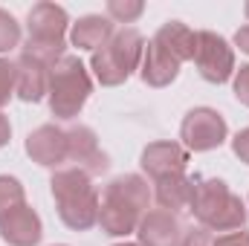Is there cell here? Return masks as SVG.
I'll return each mask as SVG.
<instances>
[{
  "instance_id": "cell-20",
  "label": "cell",
  "mask_w": 249,
  "mask_h": 246,
  "mask_svg": "<svg viewBox=\"0 0 249 246\" xmlns=\"http://www.w3.org/2000/svg\"><path fill=\"white\" fill-rule=\"evenodd\" d=\"M142 12H145L142 0H110L107 3V18L116 23H133Z\"/></svg>"
},
{
  "instance_id": "cell-21",
  "label": "cell",
  "mask_w": 249,
  "mask_h": 246,
  "mask_svg": "<svg viewBox=\"0 0 249 246\" xmlns=\"http://www.w3.org/2000/svg\"><path fill=\"white\" fill-rule=\"evenodd\" d=\"M18 44H20V23L6 9H0V53H9Z\"/></svg>"
},
{
  "instance_id": "cell-26",
  "label": "cell",
  "mask_w": 249,
  "mask_h": 246,
  "mask_svg": "<svg viewBox=\"0 0 249 246\" xmlns=\"http://www.w3.org/2000/svg\"><path fill=\"white\" fill-rule=\"evenodd\" d=\"M214 246H249V232H247V229L226 232V235L214 238Z\"/></svg>"
},
{
  "instance_id": "cell-11",
  "label": "cell",
  "mask_w": 249,
  "mask_h": 246,
  "mask_svg": "<svg viewBox=\"0 0 249 246\" xmlns=\"http://www.w3.org/2000/svg\"><path fill=\"white\" fill-rule=\"evenodd\" d=\"M26 154L44 168H64L67 162V130L58 124H41L26 136Z\"/></svg>"
},
{
  "instance_id": "cell-3",
  "label": "cell",
  "mask_w": 249,
  "mask_h": 246,
  "mask_svg": "<svg viewBox=\"0 0 249 246\" xmlns=\"http://www.w3.org/2000/svg\"><path fill=\"white\" fill-rule=\"evenodd\" d=\"M191 211L200 220V226H206L209 232H238L247 226V206L238 194H232V188L223 180H197L194 188V200H191Z\"/></svg>"
},
{
  "instance_id": "cell-16",
  "label": "cell",
  "mask_w": 249,
  "mask_h": 246,
  "mask_svg": "<svg viewBox=\"0 0 249 246\" xmlns=\"http://www.w3.org/2000/svg\"><path fill=\"white\" fill-rule=\"evenodd\" d=\"M139 75L148 87H168L180 75V64L171 55H165L154 41H148L142 53V64H139Z\"/></svg>"
},
{
  "instance_id": "cell-9",
  "label": "cell",
  "mask_w": 249,
  "mask_h": 246,
  "mask_svg": "<svg viewBox=\"0 0 249 246\" xmlns=\"http://www.w3.org/2000/svg\"><path fill=\"white\" fill-rule=\"evenodd\" d=\"M139 165L142 171L160 183V180H168V177H177V174H186L188 165V151L186 145L180 142H171V139H162V142H151L142 157H139Z\"/></svg>"
},
{
  "instance_id": "cell-24",
  "label": "cell",
  "mask_w": 249,
  "mask_h": 246,
  "mask_svg": "<svg viewBox=\"0 0 249 246\" xmlns=\"http://www.w3.org/2000/svg\"><path fill=\"white\" fill-rule=\"evenodd\" d=\"M235 99L249 107V64H244L241 70H235Z\"/></svg>"
},
{
  "instance_id": "cell-7",
  "label": "cell",
  "mask_w": 249,
  "mask_h": 246,
  "mask_svg": "<svg viewBox=\"0 0 249 246\" xmlns=\"http://www.w3.org/2000/svg\"><path fill=\"white\" fill-rule=\"evenodd\" d=\"M194 67L209 84H226L235 75V50L229 41L212 29L197 32V50H194Z\"/></svg>"
},
{
  "instance_id": "cell-8",
  "label": "cell",
  "mask_w": 249,
  "mask_h": 246,
  "mask_svg": "<svg viewBox=\"0 0 249 246\" xmlns=\"http://www.w3.org/2000/svg\"><path fill=\"white\" fill-rule=\"evenodd\" d=\"M226 133H229L226 119L214 107H194L180 124V139L186 142V151H194V154L220 148L226 142Z\"/></svg>"
},
{
  "instance_id": "cell-17",
  "label": "cell",
  "mask_w": 249,
  "mask_h": 246,
  "mask_svg": "<svg viewBox=\"0 0 249 246\" xmlns=\"http://www.w3.org/2000/svg\"><path fill=\"white\" fill-rule=\"evenodd\" d=\"M110 38H113V20H110V18H102V15H84V18H78V20L72 23V29H70L72 47L90 50V53L102 50Z\"/></svg>"
},
{
  "instance_id": "cell-18",
  "label": "cell",
  "mask_w": 249,
  "mask_h": 246,
  "mask_svg": "<svg viewBox=\"0 0 249 246\" xmlns=\"http://www.w3.org/2000/svg\"><path fill=\"white\" fill-rule=\"evenodd\" d=\"M194 188H197V180H194V177L177 174V177L160 180L154 197H157L160 209H165V211H171V214H180V211H191Z\"/></svg>"
},
{
  "instance_id": "cell-30",
  "label": "cell",
  "mask_w": 249,
  "mask_h": 246,
  "mask_svg": "<svg viewBox=\"0 0 249 246\" xmlns=\"http://www.w3.org/2000/svg\"><path fill=\"white\" fill-rule=\"evenodd\" d=\"M244 12H247V18H249V3H247V6H244Z\"/></svg>"
},
{
  "instance_id": "cell-12",
  "label": "cell",
  "mask_w": 249,
  "mask_h": 246,
  "mask_svg": "<svg viewBox=\"0 0 249 246\" xmlns=\"http://www.w3.org/2000/svg\"><path fill=\"white\" fill-rule=\"evenodd\" d=\"M136 235H139V246H180L183 223L177 214H171L165 209H154V211L142 214Z\"/></svg>"
},
{
  "instance_id": "cell-22",
  "label": "cell",
  "mask_w": 249,
  "mask_h": 246,
  "mask_svg": "<svg viewBox=\"0 0 249 246\" xmlns=\"http://www.w3.org/2000/svg\"><path fill=\"white\" fill-rule=\"evenodd\" d=\"M15 84H18V70L15 64L0 58V110L9 105V99L15 96Z\"/></svg>"
},
{
  "instance_id": "cell-13",
  "label": "cell",
  "mask_w": 249,
  "mask_h": 246,
  "mask_svg": "<svg viewBox=\"0 0 249 246\" xmlns=\"http://www.w3.org/2000/svg\"><path fill=\"white\" fill-rule=\"evenodd\" d=\"M0 238L9 246H38L44 238L41 217L32 206H18L6 217H0Z\"/></svg>"
},
{
  "instance_id": "cell-2",
  "label": "cell",
  "mask_w": 249,
  "mask_h": 246,
  "mask_svg": "<svg viewBox=\"0 0 249 246\" xmlns=\"http://www.w3.org/2000/svg\"><path fill=\"white\" fill-rule=\"evenodd\" d=\"M55 206H58V217L67 229L72 232H87L99 223V191L93 188V177L84 174L81 168L70 165L58 168L50 180Z\"/></svg>"
},
{
  "instance_id": "cell-27",
  "label": "cell",
  "mask_w": 249,
  "mask_h": 246,
  "mask_svg": "<svg viewBox=\"0 0 249 246\" xmlns=\"http://www.w3.org/2000/svg\"><path fill=\"white\" fill-rule=\"evenodd\" d=\"M235 44L241 47V53H247V55H249V23H247V26H241V29L235 32Z\"/></svg>"
},
{
  "instance_id": "cell-1",
  "label": "cell",
  "mask_w": 249,
  "mask_h": 246,
  "mask_svg": "<svg viewBox=\"0 0 249 246\" xmlns=\"http://www.w3.org/2000/svg\"><path fill=\"white\" fill-rule=\"evenodd\" d=\"M151 206V188L139 174H122L105 185L99 200V226L110 238L136 232L142 214Z\"/></svg>"
},
{
  "instance_id": "cell-19",
  "label": "cell",
  "mask_w": 249,
  "mask_h": 246,
  "mask_svg": "<svg viewBox=\"0 0 249 246\" xmlns=\"http://www.w3.org/2000/svg\"><path fill=\"white\" fill-rule=\"evenodd\" d=\"M23 203H26V191H23L20 180H15L9 174H0V217H6L9 211H15Z\"/></svg>"
},
{
  "instance_id": "cell-25",
  "label": "cell",
  "mask_w": 249,
  "mask_h": 246,
  "mask_svg": "<svg viewBox=\"0 0 249 246\" xmlns=\"http://www.w3.org/2000/svg\"><path fill=\"white\" fill-rule=\"evenodd\" d=\"M232 151H235V157H238L241 162H247L249 165V127H244V130L235 133V139H232Z\"/></svg>"
},
{
  "instance_id": "cell-15",
  "label": "cell",
  "mask_w": 249,
  "mask_h": 246,
  "mask_svg": "<svg viewBox=\"0 0 249 246\" xmlns=\"http://www.w3.org/2000/svg\"><path fill=\"white\" fill-rule=\"evenodd\" d=\"M154 44H157L165 55H171L177 64L194 61L197 32H194V29H188L186 23H180V20H168V23H162V26H160V32L154 35Z\"/></svg>"
},
{
  "instance_id": "cell-23",
  "label": "cell",
  "mask_w": 249,
  "mask_h": 246,
  "mask_svg": "<svg viewBox=\"0 0 249 246\" xmlns=\"http://www.w3.org/2000/svg\"><path fill=\"white\" fill-rule=\"evenodd\" d=\"M180 246H214V235H212L206 226H194V229L183 232Z\"/></svg>"
},
{
  "instance_id": "cell-5",
  "label": "cell",
  "mask_w": 249,
  "mask_h": 246,
  "mask_svg": "<svg viewBox=\"0 0 249 246\" xmlns=\"http://www.w3.org/2000/svg\"><path fill=\"white\" fill-rule=\"evenodd\" d=\"M142 53H145L142 32L133 29V26H122L119 32H113V38L102 50L93 53L90 70H93V75L102 87H119L142 64Z\"/></svg>"
},
{
  "instance_id": "cell-29",
  "label": "cell",
  "mask_w": 249,
  "mask_h": 246,
  "mask_svg": "<svg viewBox=\"0 0 249 246\" xmlns=\"http://www.w3.org/2000/svg\"><path fill=\"white\" fill-rule=\"evenodd\" d=\"M113 246H139V244H113Z\"/></svg>"
},
{
  "instance_id": "cell-28",
  "label": "cell",
  "mask_w": 249,
  "mask_h": 246,
  "mask_svg": "<svg viewBox=\"0 0 249 246\" xmlns=\"http://www.w3.org/2000/svg\"><path fill=\"white\" fill-rule=\"evenodd\" d=\"M9 136H12V124H9V119L0 113V148L9 142Z\"/></svg>"
},
{
  "instance_id": "cell-6",
  "label": "cell",
  "mask_w": 249,
  "mask_h": 246,
  "mask_svg": "<svg viewBox=\"0 0 249 246\" xmlns=\"http://www.w3.org/2000/svg\"><path fill=\"white\" fill-rule=\"evenodd\" d=\"M93 93V81L78 55H64L50 67V110L55 119H75Z\"/></svg>"
},
{
  "instance_id": "cell-14",
  "label": "cell",
  "mask_w": 249,
  "mask_h": 246,
  "mask_svg": "<svg viewBox=\"0 0 249 246\" xmlns=\"http://www.w3.org/2000/svg\"><path fill=\"white\" fill-rule=\"evenodd\" d=\"M15 70H18V84H15V93L20 102H41L47 93H50V67L41 64L38 58L20 53V58L15 61Z\"/></svg>"
},
{
  "instance_id": "cell-4",
  "label": "cell",
  "mask_w": 249,
  "mask_h": 246,
  "mask_svg": "<svg viewBox=\"0 0 249 246\" xmlns=\"http://www.w3.org/2000/svg\"><path fill=\"white\" fill-rule=\"evenodd\" d=\"M67 26H70V18H67L64 6L50 3V0L35 3L29 9V15H26V32H29V38L23 44V53L32 55V58H38L47 67H55L67 55L64 53L67 50V41H64Z\"/></svg>"
},
{
  "instance_id": "cell-10",
  "label": "cell",
  "mask_w": 249,
  "mask_h": 246,
  "mask_svg": "<svg viewBox=\"0 0 249 246\" xmlns=\"http://www.w3.org/2000/svg\"><path fill=\"white\" fill-rule=\"evenodd\" d=\"M67 159L81 168L84 174L96 177L102 171H107V154L99 148V139H96V130L87 127V124H75L67 130Z\"/></svg>"
}]
</instances>
